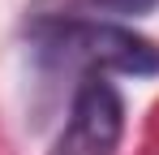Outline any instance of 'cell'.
<instances>
[{"instance_id": "1", "label": "cell", "mask_w": 159, "mask_h": 155, "mask_svg": "<svg viewBox=\"0 0 159 155\" xmlns=\"http://www.w3.org/2000/svg\"><path fill=\"white\" fill-rule=\"evenodd\" d=\"M39 56L52 65H82L86 73H159V43L133 35L116 22H43L34 26Z\"/></svg>"}, {"instance_id": "2", "label": "cell", "mask_w": 159, "mask_h": 155, "mask_svg": "<svg viewBox=\"0 0 159 155\" xmlns=\"http://www.w3.org/2000/svg\"><path fill=\"white\" fill-rule=\"evenodd\" d=\"M125 134V103L120 91L103 73H86L73 91L69 121L56 138L52 155H116Z\"/></svg>"}, {"instance_id": "3", "label": "cell", "mask_w": 159, "mask_h": 155, "mask_svg": "<svg viewBox=\"0 0 159 155\" xmlns=\"http://www.w3.org/2000/svg\"><path fill=\"white\" fill-rule=\"evenodd\" d=\"M86 4H95V9H103V13H151L159 0H86Z\"/></svg>"}]
</instances>
